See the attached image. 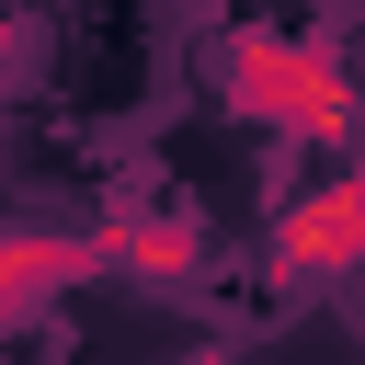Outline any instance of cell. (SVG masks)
<instances>
[{
	"label": "cell",
	"instance_id": "cell-1",
	"mask_svg": "<svg viewBox=\"0 0 365 365\" xmlns=\"http://www.w3.org/2000/svg\"><path fill=\"white\" fill-rule=\"evenodd\" d=\"M228 103L274 137H354V80L342 57L297 46V34H240L228 46Z\"/></svg>",
	"mask_w": 365,
	"mask_h": 365
},
{
	"label": "cell",
	"instance_id": "cell-2",
	"mask_svg": "<svg viewBox=\"0 0 365 365\" xmlns=\"http://www.w3.org/2000/svg\"><path fill=\"white\" fill-rule=\"evenodd\" d=\"M365 274V160L274 217V285H342Z\"/></svg>",
	"mask_w": 365,
	"mask_h": 365
},
{
	"label": "cell",
	"instance_id": "cell-3",
	"mask_svg": "<svg viewBox=\"0 0 365 365\" xmlns=\"http://www.w3.org/2000/svg\"><path fill=\"white\" fill-rule=\"evenodd\" d=\"M80 274H103V240H0V331H23Z\"/></svg>",
	"mask_w": 365,
	"mask_h": 365
},
{
	"label": "cell",
	"instance_id": "cell-4",
	"mask_svg": "<svg viewBox=\"0 0 365 365\" xmlns=\"http://www.w3.org/2000/svg\"><path fill=\"white\" fill-rule=\"evenodd\" d=\"M103 262L160 285V274H194V262H205V228H194V217H148V228H114V240H103Z\"/></svg>",
	"mask_w": 365,
	"mask_h": 365
},
{
	"label": "cell",
	"instance_id": "cell-5",
	"mask_svg": "<svg viewBox=\"0 0 365 365\" xmlns=\"http://www.w3.org/2000/svg\"><path fill=\"white\" fill-rule=\"evenodd\" d=\"M0 68H11V11H0Z\"/></svg>",
	"mask_w": 365,
	"mask_h": 365
},
{
	"label": "cell",
	"instance_id": "cell-6",
	"mask_svg": "<svg viewBox=\"0 0 365 365\" xmlns=\"http://www.w3.org/2000/svg\"><path fill=\"white\" fill-rule=\"evenodd\" d=\"M182 365H228V354H182Z\"/></svg>",
	"mask_w": 365,
	"mask_h": 365
}]
</instances>
